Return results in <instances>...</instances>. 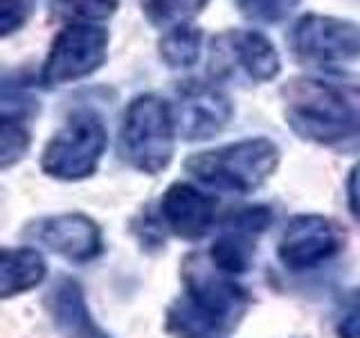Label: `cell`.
I'll return each instance as SVG.
<instances>
[{
    "instance_id": "cell-10",
    "label": "cell",
    "mask_w": 360,
    "mask_h": 338,
    "mask_svg": "<svg viewBox=\"0 0 360 338\" xmlns=\"http://www.w3.org/2000/svg\"><path fill=\"white\" fill-rule=\"evenodd\" d=\"M342 248L340 228L320 214H297L279 239L277 255L290 270H307L324 264Z\"/></svg>"
},
{
    "instance_id": "cell-9",
    "label": "cell",
    "mask_w": 360,
    "mask_h": 338,
    "mask_svg": "<svg viewBox=\"0 0 360 338\" xmlns=\"http://www.w3.org/2000/svg\"><path fill=\"white\" fill-rule=\"evenodd\" d=\"M172 111L178 135L187 142L214 138L228 127L234 115L232 99L207 82L180 84Z\"/></svg>"
},
{
    "instance_id": "cell-20",
    "label": "cell",
    "mask_w": 360,
    "mask_h": 338,
    "mask_svg": "<svg viewBox=\"0 0 360 338\" xmlns=\"http://www.w3.org/2000/svg\"><path fill=\"white\" fill-rule=\"evenodd\" d=\"M302 0H236L241 14L255 23H281L297 9Z\"/></svg>"
},
{
    "instance_id": "cell-15",
    "label": "cell",
    "mask_w": 360,
    "mask_h": 338,
    "mask_svg": "<svg viewBox=\"0 0 360 338\" xmlns=\"http://www.w3.org/2000/svg\"><path fill=\"white\" fill-rule=\"evenodd\" d=\"M202 43H205V34L200 27H194L191 23L178 25L162 32V37L158 39V56L172 70H187L198 63Z\"/></svg>"
},
{
    "instance_id": "cell-8",
    "label": "cell",
    "mask_w": 360,
    "mask_h": 338,
    "mask_svg": "<svg viewBox=\"0 0 360 338\" xmlns=\"http://www.w3.org/2000/svg\"><path fill=\"white\" fill-rule=\"evenodd\" d=\"M210 70L219 79L268 84L281 73V56L264 32L223 30L210 43Z\"/></svg>"
},
{
    "instance_id": "cell-7",
    "label": "cell",
    "mask_w": 360,
    "mask_h": 338,
    "mask_svg": "<svg viewBox=\"0 0 360 338\" xmlns=\"http://www.w3.org/2000/svg\"><path fill=\"white\" fill-rule=\"evenodd\" d=\"M110 34L101 23H68L50 43L41 65V84L56 88L95 75L108 59Z\"/></svg>"
},
{
    "instance_id": "cell-1",
    "label": "cell",
    "mask_w": 360,
    "mask_h": 338,
    "mask_svg": "<svg viewBox=\"0 0 360 338\" xmlns=\"http://www.w3.org/2000/svg\"><path fill=\"white\" fill-rule=\"evenodd\" d=\"M286 124L322 146L360 144V75H297L279 90Z\"/></svg>"
},
{
    "instance_id": "cell-13",
    "label": "cell",
    "mask_w": 360,
    "mask_h": 338,
    "mask_svg": "<svg viewBox=\"0 0 360 338\" xmlns=\"http://www.w3.org/2000/svg\"><path fill=\"white\" fill-rule=\"evenodd\" d=\"M50 313L56 323V327L68 338H108L99 327L93 323L84 300V291L79 282L63 277L56 284L48 298Z\"/></svg>"
},
{
    "instance_id": "cell-3",
    "label": "cell",
    "mask_w": 360,
    "mask_h": 338,
    "mask_svg": "<svg viewBox=\"0 0 360 338\" xmlns=\"http://www.w3.org/2000/svg\"><path fill=\"white\" fill-rule=\"evenodd\" d=\"M279 146L268 138H243L187 158L185 169L217 189L250 194L275 174Z\"/></svg>"
},
{
    "instance_id": "cell-14",
    "label": "cell",
    "mask_w": 360,
    "mask_h": 338,
    "mask_svg": "<svg viewBox=\"0 0 360 338\" xmlns=\"http://www.w3.org/2000/svg\"><path fill=\"white\" fill-rule=\"evenodd\" d=\"M45 259L34 248H3L0 251V298L25 293L45 277Z\"/></svg>"
},
{
    "instance_id": "cell-5",
    "label": "cell",
    "mask_w": 360,
    "mask_h": 338,
    "mask_svg": "<svg viewBox=\"0 0 360 338\" xmlns=\"http://www.w3.org/2000/svg\"><path fill=\"white\" fill-rule=\"evenodd\" d=\"M290 54L304 65L333 70L360 61V23L307 11L288 32Z\"/></svg>"
},
{
    "instance_id": "cell-12",
    "label": "cell",
    "mask_w": 360,
    "mask_h": 338,
    "mask_svg": "<svg viewBox=\"0 0 360 338\" xmlns=\"http://www.w3.org/2000/svg\"><path fill=\"white\" fill-rule=\"evenodd\" d=\"M167 228L183 239H198L217 219V199L189 183L169 185L160 201Z\"/></svg>"
},
{
    "instance_id": "cell-18",
    "label": "cell",
    "mask_w": 360,
    "mask_h": 338,
    "mask_svg": "<svg viewBox=\"0 0 360 338\" xmlns=\"http://www.w3.org/2000/svg\"><path fill=\"white\" fill-rule=\"evenodd\" d=\"M48 9L56 20L68 23H104L120 9V0H48Z\"/></svg>"
},
{
    "instance_id": "cell-23",
    "label": "cell",
    "mask_w": 360,
    "mask_h": 338,
    "mask_svg": "<svg viewBox=\"0 0 360 338\" xmlns=\"http://www.w3.org/2000/svg\"><path fill=\"white\" fill-rule=\"evenodd\" d=\"M347 199H349V210H352L354 217L360 221V163H356L354 169H352V174H349Z\"/></svg>"
},
{
    "instance_id": "cell-17",
    "label": "cell",
    "mask_w": 360,
    "mask_h": 338,
    "mask_svg": "<svg viewBox=\"0 0 360 338\" xmlns=\"http://www.w3.org/2000/svg\"><path fill=\"white\" fill-rule=\"evenodd\" d=\"M210 0H142V11L146 20L158 30H172L178 25H189Z\"/></svg>"
},
{
    "instance_id": "cell-22",
    "label": "cell",
    "mask_w": 360,
    "mask_h": 338,
    "mask_svg": "<svg viewBox=\"0 0 360 338\" xmlns=\"http://www.w3.org/2000/svg\"><path fill=\"white\" fill-rule=\"evenodd\" d=\"M335 332L340 338H360V289L349 291L340 302L335 320Z\"/></svg>"
},
{
    "instance_id": "cell-21",
    "label": "cell",
    "mask_w": 360,
    "mask_h": 338,
    "mask_svg": "<svg viewBox=\"0 0 360 338\" xmlns=\"http://www.w3.org/2000/svg\"><path fill=\"white\" fill-rule=\"evenodd\" d=\"M39 0H0V37L9 39L32 18Z\"/></svg>"
},
{
    "instance_id": "cell-16",
    "label": "cell",
    "mask_w": 360,
    "mask_h": 338,
    "mask_svg": "<svg viewBox=\"0 0 360 338\" xmlns=\"http://www.w3.org/2000/svg\"><path fill=\"white\" fill-rule=\"evenodd\" d=\"M250 237L252 234H245L241 230L225 225L223 234L212 244V251H210L212 262L217 264V268L228 275L248 270V264H250V257H252Z\"/></svg>"
},
{
    "instance_id": "cell-2",
    "label": "cell",
    "mask_w": 360,
    "mask_h": 338,
    "mask_svg": "<svg viewBox=\"0 0 360 338\" xmlns=\"http://www.w3.org/2000/svg\"><path fill=\"white\" fill-rule=\"evenodd\" d=\"M185 293L167 311V332L176 338H219L243 315L248 293L223 270H210L196 255L185 259Z\"/></svg>"
},
{
    "instance_id": "cell-6",
    "label": "cell",
    "mask_w": 360,
    "mask_h": 338,
    "mask_svg": "<svg viewBox=\"0 0 360 338\" xmlns=\"http://www.w3.org/2000/svg\"><path fill=\"white\" fill-rule=\"evenodd\" d=\"M108 146V131L93 111H79L56 131L41 154V169L59 180H82L95 169Z\"/></svg>"
},
{
    "instance_id": "cell-4",
    "label": "cell",
    "mask_w": 360,
    "mask_h": 338,
    "mask_svg": "<svg viewBox=\"0 0 360 338\" xmlns=\"http://www.w3.org/2000/svg\"><path fill=\"white\" fill-rule=\"evenodd\" d=\"M172 104L153 93L133 97L122 115L120 154L142 174H160L169 167L176 146Z\"/></svg>"
},
{
    "instance_id": "cell-19",
    "label": "cell",
    "mask_w": 360,
    "mask_h": 338,
    "mask_svg": "<svg viewBox=\"0 0 360 338\" xmlns=\"http://www.w3.org/2000/svg\"><path fill=\"white\" fill-rule=\"evenodd\" d=\"M30 149V129L22 118H3L0 124V167L9 169Z\"/></svg>"
},
{
    "instance_id": "cell-11",
    "label": "cell",
    "mask_w": 360,
    "mask_h": 338,
    "mask_svg": "<svg viewBox=\"0 0 360 338\" xmlns=\"http://www.w3.org/2000/svg\"><path fill=\"white\" fill-rule=\"evenodd\" d=\"M27 234L72 262H90L101 253V232L97 223L79 212L41 219L32 223Z\"/></svg>"
}]
</instances>
